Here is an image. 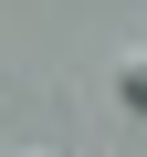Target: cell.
<instances>
[{
  "label": "cell",
  "mask_w": 147,
  "mask_h": 157,
  "mask_svg": "<svg viewBox=\"0 0 147 157\" xmlns=\"http://www.w3.org/2000/svg\"><path fill=\"white\" fill-rule=\"evenodd\" d=\"M21 157H63V147H21Z\"/></svg>",
  "instance_id": "cell-2"
},
{
  "label": "cell",
  "mask_w": 147,
  "mask_h": 157,
  "mask_svg": "<svg viewBox=\"0 0 147 157\" xmlns=\"http://www.w3.org/2000/svg\"><path fill=\"white\" fill-rule=\"evenodd\" d=\"M116 94H126V105H147V52H126V63H116Z\"/></svg>",
  "instance_id": "cell-1"
}]
</instances>
